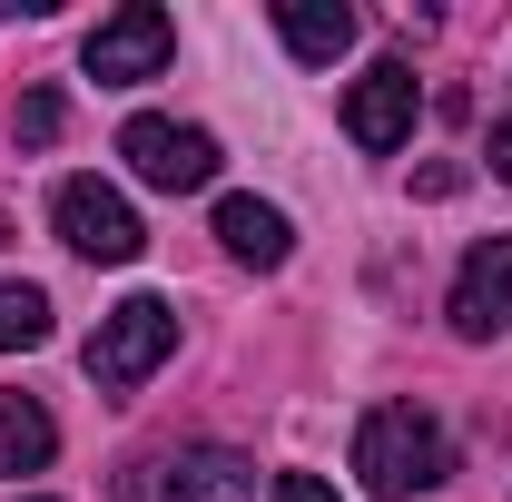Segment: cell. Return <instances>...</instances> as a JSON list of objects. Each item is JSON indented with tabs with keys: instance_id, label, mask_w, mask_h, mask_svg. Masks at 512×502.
<instances>
[{
	"instance_id": "obj_1",
	"label": "cell",
	"mask_w": 512,
	"mask_h": 502,
	"mask_svg": "<svg viewBox=\"0 0 512 502\" xmlns=\"http://www.w3.org/2000/svg\"><path fill=\"white\" fill-rule=\"evenodd\" d=\"M355 483L375 502H414V493H434V483H453L444 424H434L424 404H375V414L355 424Z\"/></svg>"
},
{
	"instance_id": "obj_2",
	"label": "cell",
	"mask_w": 512,
	"mask_h": 502,
	"mask_svg": "<svg viewBox=\"0 0 512 502\" xmlns=\"http://www.w3.org/2000/svg\"><path fill=\"white\" fill-rule=\"evenodd\" d=\"M168 355H178V306L168 296H119L99 315V335H89V384L99 394H138Z\"/></svg>"
},
{
	"instance_id": "obj_3",
	"label": "cell",
	"mask_w": 512,
	"mask_h": 502,
	"mask_svg": "<svg viewBox=\"0 0 512 502\" xmlns=\"http://www.w3.org/2000/svg\"><path fill=\"white\" fill-rule=\"evenodd\" d=\"M119 158L138 168V188H158V197H197L217 178V138L188 128V119H158V109H138L119 128Z\"/></svg>"
},
{
	"instance_id": "obj_4",
	"label": "cell",
	"mask_w": 512,
	"mask_h": 502,
	"mask_svg": "<svg viewBox=\"0 0 512 502\" xmlns=\"http://www.w3.org/2000/svg\"><path fill=\"white\" fill-rule=\"evenodd\" d=\"M50 217H60V247L89 256V266H128V256L148 247V227H138V207L119 188H99V178H69L50 197Z\"/></svg>"
},
{
	"instance_id": "obj_5",
	"label": "cell",
	"mask_w": 512,
	"mask_h": 502,
	"mask_svg": "<svg viewBox=\"0 0 512 502\" xmlns=\"http://www.w3.org/2000/svg\"><path fill=\"white\" fill-rule=\"evenodd\" d=\"M168 50H178V20H168L158 0H128V10H109V20L89 30V79H99V89H138V79L168 69Z\"/></svg>"
},
{
	"instance_id": "obj_6",
	"label": "cell",
	"mask_w": 512,
	"mask_h": 502,
	"mask_svg": "<svg viewBox=\"0 0 512 502\" xmlns=\"http://www.w3.org/2000/svg\"><path fill=\"white\" fill-rule=\"evenodd\" d=\"M414 99H424V89H414V69H404V60H375L355 89H345V138H355V148H375V158H394V148L414 138Z\"/></svg>"
},
{
	"instance_id": "obj_7",
	"label": "cell",
	"mask_w": 512,
	"mask_h": 502,
	"mask_svg": "<svg viewBox=\"0 0 512 502\" xmlns=\"http://www.w3.org/2000/svg\"><path fill=\"white\" fill-rule=\"evenodd\" d=\"M453 335H512V237H483L453 276Z\"/></svg>"
},
{
	"instance_id": "obj_8",
	"label": "cell",
	"mask_w": 512,
	"mask_h": 502,
	"mask_svg": "<svg viewBox=\"0 0 512 502\" xmlns=\"http://www.w3.org/2000/svg\"><path fill=\"white\" fill-rule=\"evenodd\" d=\"M217 247L237 256V266H286L296 227H286V207H266V197H217Z\"/></svg>"
},
{
	"instance_id": "obj_9",
	"label": "cell",
	"mask_w": 512,
	"mask_h": 502,
	"mask_svg": "<svg viewBox=\"0 0 512 502\" xmlns=\"http://www.w3.org/2000/svg\"><path fill=\"white\" fill-rule=\"evenodd\" d=\"M276 30H286V50H296L306 69H325V60L355 50V10H345V0H286Z\"/></svg>"
},
{
	"instance_id": "obj_10",
	"label": "cell",
	"mask_w": 512,
	"mask_h": 502,
	"mask_svg": "<svg viewBox=\"0 0 512 502\" xmlns=\"http://www.w3.org/2000/svg\"><path fill=\"white\" fill-rule=\"evenodd\" d=\"M168 502H256V463H237V453H178L168 463Z\"/></svg>"
},
{
	"instance_id": "obj_11",
	"label": "cell",
	"mask_w": 512,
	"mask_h": 502,
	"mask_svg": "<svg viewBox=\"0 0 512 502\" xmlns=\"http://www.w3.org/2000/svg\"><path fill=\"white\" fill-rule=\"evenodd\" d=\"M50 453H60V424L30 394H0V473H40Z\"/></svg>"
},
{
	"instance_id": "obj_12",
	"label": "cell",
	"mask_w": 512,
	"mask_h": 502,
	"mask_svg": "<svg viewBox=\"0 0 512 502\" xmlns=\"http://www.w3.org/2000/svg\"><path fill=\"white\" fill-rule=\"evenodd\" d=\"M30 345H50V296L0 276V355H30Z\"/></svg>"
},
{
	"instance_id": "obj_13",
	"label": "cell",
	"mask_w": 512,
	"mask_h": 502,
	"mask_svg": "<svg viewBox=\"0 0 512 502\" xmlns=\"http://www.w3.org/2000/svg\"><path fill=\"white\" fill-rule=\"evenodd\" d=\"M60 89H30V99H20V148H50V138H60Z\"/></svg>"
},
{
	"instance_id": "obj_14",
	"label": "cell",
	"mask_w": 512,
	"mask_h": 502,
	"mask_svg": "<svg viewBox=\"0 0 512 502\" xmlns=\"http://www.w3.org/2000/svg\"><path fill=\"white\" fill-rule=\"evenodd\" d=\"M463 178H473V168H463V158H434V168H424V178H414V188H424V197H463Z\"/></svg>"
},
{
	"instance_id": "obj_15",
	"label": "cell",
	"mask_w": 512,
	"mask_h": 502,
	"mask_svg": "<svg viewBox=\"0 0 512 502\" xmlns=\"http://www.w3.org/2000/svg\"><path fill=\"white\" fill-rule=\"evenodd\" d=\"M266 502H345V493H325L316 473H276V493H266Z\"/></svg>"
},
{
	"instance_id": "obj_16",
	"label": "cell",
	"mask_w": 512,
	"mask_h": 502,
	"mask_svg": "<svg viewBox=\"0 0 512 502\" xmlns=\"http://www.w3.org/2000/svg\"><path fill=\"white\" fill-rule=\"evenodd\" d=\"M483 158H493V178L512 188V119H493V148H483Z\"/></svg>"
},
{
	"instance_id": "obj_17",
	"label": "cell",
	"mask_w": 512,
	"mask_h": 502,
	"mask_svg": "<svg viewBox=\"0 0 512 502\" xmlns=\"http://www.w3.org/2000/svg\"><path fill=\"white\" fill-rule=\"evenodd\" d=\"M0 237H10V217H0Z\"/></svg>"
},
{
	"instance_id": "obj_18",
	"label": "cell",
	"mask_w": 512,
	"mask_h": 502,
	"mask_svg": "<svg viewBox=\"0 0 512 502\" xmlns=\"http://www.w3.org/2000/svg\"><path fill=\"white\" fill-rule=\"evenodd\" d=\"M30 502H50V493H30Z\"/></svg>"
}]
</instances>
